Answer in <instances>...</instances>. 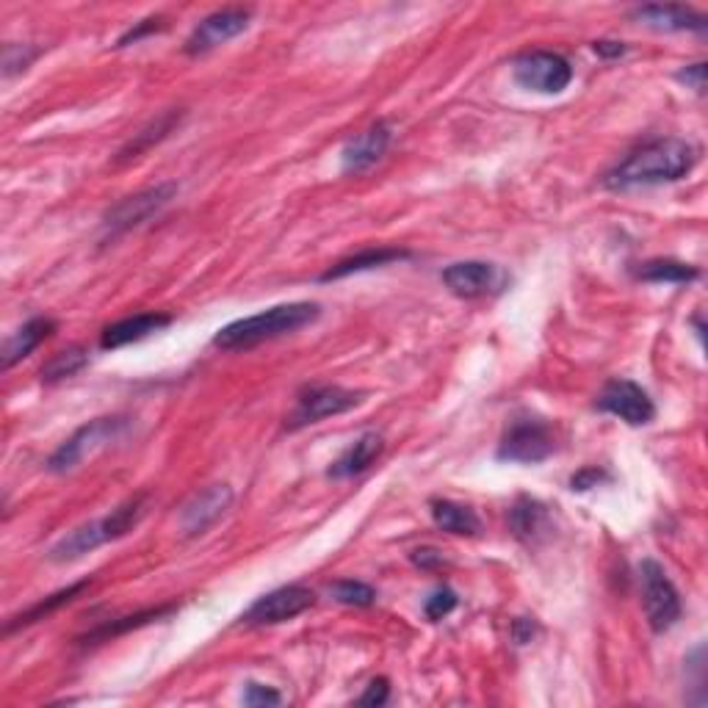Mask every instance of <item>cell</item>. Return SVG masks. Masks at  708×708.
Here are the masks:
<instances>
[{"label": "cell", "mask_w": 708, "mask_h": 708, "mask_svg": "<svg viewBox=\"0 0 708 708\" xmlns=\"http://www.w3.org/2000/svg\"><path fill=\"white\" fill-rule=\"evenodd\" d=\"M697 164V150L686 139L678 136H664L648 144L637 147L628 153L615 170L606 172L603 186L626 191L637 186H659V183H673L689 175Z\"/></svg>", "instance_id": "obj_1"}, {"label": "cell", "mask_w": 708, "mask_h": 708, "mask_svg": "<svg viewBox=\"0 0 708 708\" xmlns=\"http://www.w3.org/2000/svg\"><path fill=\"white\" fill-rule=\"evenodd\" d=\"M318 316H322V307H318L316 302H291V305H277V307H269V311L239 318V322L222 327L217 333V338H213V346H219V349L224 351L252 349V346L266 344V340H275V338H282V335L297 333V329L316 322Z\"/></svg>", "instance_id": "obj_2"}, {"label": "cell", "mask_w": 708, "mask_h": 708, "mask_svg": "<svg viewBox=\"0 0 708 708\" xmlns=\"http://www.w3.org/2000/svg\"><path fill=\"white\" fill-rule=\"evenodd\" d=\"M144 512H147V496L144 492H139V496L119 503L112 515L86 523V526H78L76 532L61 537L59 543L50 548V559H54V562H76V559L92 554V550L100 548V545L114 543V539L134 532L136 523L144 518Z\"/></svg>", "instance_id": "obj_3"}, {"label": "cell", "mask_w": 708, "mask_h": 708, "mask_svg": "<svg viewBox=\"0 0 708 708\" xmlns=\"http://www.w3.org/2000/svg\"><path fill=\"white\" fill-rule=\"evenodd\" d=\"M128 429V418L123 416H108V418H94L86 427L78 429L65 445H59L54 457L47 460V471L54 474H67V471L78 468L86 457L97 454L103 445H108L112 440H117L119 434Z\"/></svg>", "instance_id": "obj_4"}, {"label": "cell", "mask_w": 708, "mask_h": 708, "mask_svg": "<svg viewBox=\"0 0 708 708\" xmlns=\"http://www.w3.org/2000/svg\"><path fill=\"white\" fill-rule=\"evenodd\" d=\"M639 579H642V603L648 615L650 628L655 634H664L681 620V595L670 576L655 559H645L639 565Z\"/></svg>", "instance_id": "obj_5"}, {"label": "cell", "mask_w": 708, "mask_h": 708, "mask_svg": "<svg viewBox=\"0 0 708 708\" xmlns=\"http://www.w3.org/2000/svg\"><path fill=\"white\" fill-rule=\"evenodd\" d=\"M512 76L529 92L562 94L570 86V81H573V67L559 54L532 50V54L518 56L515 65H512Z\"/></svg>", "instance_id": "obj_6"}, {"label": "cell", "mask_w": 708, "mask_h": 708, "mask_svg": "<svg viewBox=\"0 0 708 708\" xmlns=\"http://www.w3.org/2000/svg\"><path fill=\"white\" fill-rule=\"evenodd\" d=\"M175 194H177L175 183H159V186H150L144 188V191L130 194V197H125L123 202H117V206L106 213L103 228H106V233L112 235V239L114 235L128 233V230L134 228H141L144 222L159 217V213L170 206Z\"/></svg>", "instance_id": "obj_7"}, {"label": "cell", "mask_w": 708, "mask_h": 708, "mask_svg": "<svg viewBox=\"0 0 708 708\" xmlns=\"http://www.w3.org/2000/svg\"><path fill=\"white\" fill-rule=\"evenodd\" d=\"M550 454H554V432L537 418H521L512 423L498 445V460L503 463L534 465L548 460Z\"/></svg>", "instance_id": "obj_8"}, {"label": "cell", "mask_w": 708, "mask_h": 708, "mask_svg": "<svg viewBox=\"0 0 708 708\" xmlns=\"http://www.w3.org/2000/svg\"><path fill=\"white\" fill-rule=\"evenodd\" d=\"M360 404V393L346 391L338 385H313L297 396V407L288 416V429H302L311 423L324 421V418L340 416Z\"/></svg>", "instance_id": "obj_9"}, {"label": "cell", "mask_w": 708, "mask_h": 708, "mask_svg": "<svg viewBox=\"0 0 708 708\" xmlns=\"http://www.w3.org/2000/svg\"><path fill=\"white\" fill-rule=\"evenodd\" d=\"M313 603H316V595L307 587H280V590L269 592V595L252 603L241 620L249 623V626H277V623H288L302 615V612H307Z\"/></svg>", "instance_id": "obj_10"}, {"label": "cell", "mask_w": 708, "mask_h": 708, "mask_svg": "<svg viewBox=\"0 0 708 708\" xmlns=\"http://www.w3.org/2000/svg\"><path fill=\"white\" fill-rule=\"evenodd\" d=\"M443 282L454 297L460 299H481L501 293L507 288V275L496 264L485 260H463V264H451L443 271Z\"/></svg>", "instance_id": "obj_11"}, {"label": "cell", "mask_w": 708, "mask_h": 708, "mask_svg": "<svg viewBox=\"0 0 708 708\" xmlns=\"http://www.w3.org/2000/svg\"><path fill=\"white\" fill-rule=\"evenodd\" d=\"M597 407L603 413L617 416L620 421L631 423V427H645L655 416V407L648 393L637 382L628 380H612L610 385L603 387L601 396H597Z\"/></svg>", "instance_id": "obj_12"}, {"label": "cell", "mask_w": 708, "mask_h": 708, "mask_svg": "<svg viewBox=\"0 0 708 708\" xmlns=\"http://www.w3.org/2000/svg\"><path fill=\"white\" fill-rule=\"evenodd\" d=\"M249 18H252L249 9H241V7L222 9V12L208 14V18L191 31V36H188L186 54L188 56L211 54L213 47L224 45V42H230V39H235L239 34H244L246 25H249Z\"/></svg>", "instance_id": "obj_13"}, {"label": "cell", "mask_w": 708, "mask_h": 708, "mask_svg": "<svg viewBox=\"0 0 708 708\" xmlns=\"http://www.w3.org/2000/svg\"><path fill=\"white\" fill-rule=\"evenodd\" d=\"M233 503V490L230 485H211L191 498L181 512V529L186 537L206 534Z\"/></svg>", "instance_id": "obj_14"}, {"label": "cell", "mask_w": 708, "mask_h": 708, "mask_svg": "<svg viewBox=\"0 0 708 708\" xmlns=\"http://www.w3.org/2000/svg\"><path fill=\"white\" fill-rule=\"evenodd\" d=\"M391 136L393 134L387 123H376L371 125L369 130L355 136V139L344 147V153H340V166H344L346 175H360V172L371 170V166L387 153Z\"/></svg>", "instance_id": "obj_15"}, {"label": "cell", "mask_w": 708, "mask_h": 708, "mask_svg": "<svg viewBox=\"0 0 708 708\" xmlns=\"http://www.w3.org/2000/svg\"><path fill=\"white\" fill-rule=\"evenodd\" d=\"M170 324L172 318L164 316V313H139V316L123 318V322L103 329L100 346H103V349H119V346H128V344H136V340L150 338V335L170 327Z\"/></svg>", "instance_id": "obj_16"}, {"label": "cell", "mask_w": 708, "mask_h": 708, "mask_svg": "<svg viewBox=\"0 0 708 708\" xmlns=\"http://www.w3.org/2000/svg\"><path fill=\"white\" fill-rule=\"evenodd\" d=\"M56 329V322L54 318H45V316H36L31 318V322H25L23 327L18 329V333L12 335V338L3 344V355H0V365L3 369H12L14 363H20L23 358H28L31 351L39 349L42 344H45L50 335H54Z\"/></svg>", "instance_id": "obj_17"}, {"label": "cell", "mask_w": 708, "mask_h": 708, "mask_svg": "<svg viewBox=\"0 0 708 708\" xmlns=\"http://www.w3.org/2000/svg\"><path fill=\"white\" fill-rule=\"evenodd\" d=\"M382 449H385V443H382L380 434H363V438L355 440V443L335 460L333 468L327 471V476L329 479H351V476L363 474V471H369L371 465H374V460L380 457Z\"/></svg>", "instance_id": "obj_18"}, {"label": "cell", "mask_w": 708, "mask_h": 708, "mask_svg": "<svg viewBox=\"0 0 708 708\" xmlns=\"http://www.w3.org/2000/svg\"><path fill=\"white\" fill-rule=\"evenodd\" d=\"M634 20L655 31H706V14L686 7H639Z\"/></svg>", "instance_id": "obj_19"}, {"label": "cell", "mask_w": 708, "mask_h": 708, "mask_svg": "<svg viewBox=\"0 0 708 708\" xmlns=\"http://www.w3.org/2000/svg\"><path fill=\"white\" fill-rule=\"evenodd\" d=\"M410 258V252L407 249H396V246H374V249H363L358 255H351V258L338 260L335 266H329L327 271L322 275L324 282L329 280H340V277L358 275V271H369L376 269V266H387L393 260H404Z\"/></svg>", "instance_id": "obj_20"}, {"label": "cell", "mask_w": 708, "mask_h": 708, "mask_svg": "<svg viewBox=\"0 0 708 708\" xmlns=\"http://www.w3.org/2000/svg\"><path fill=\"white\" fill-rule=\"evenodd\" d=\"M432 518L438 523V529L449 534H457V537H474L479 534L481 521L471 507L457 501H432Z\"/></svg>", "instance_id": "obj_21"}, {"label": "cell", "mask_w": 708, "mask_h": 708, "mask_svg": "<svg viewBox=\"0 0 708 708\" xmlns=\"http://www.w3.org/2000/svg\"><path fill=\"white\" fill-rule=\"evenodd\" d=\"M181 119H183V112H166L164 117L153 119V123L147 125L144 130H139V134H136L134 139H130L128 144H125L123 150H119V161L136 159V155H141L144 150H150L153 144L164 141L166 136H170L172 130H175L177 125H181Z\"/></svg>", "instance_id": "obj_22"}, {"label": "cell", "mask_w": 708, "mask_h": 708, "mask_svg": "<svg viewBox=\"0 0 708 708\" xmlns=\"http://www.w3.org/2000/svg\"><path fill=\"white\" fill-rule=\"evenodd\" d=\"M510 526L515 532L518 539H537V534L545 529V507L543 503L532 501V498H521L510 512Z\"/></svg>", "instance_id": "obj_23"}, {"label": "cell", "mask_w": 708, "mask_h": 708, "mask_svg": "<svg viewBox=\"0 0 708 708\" xmlns=\"http://www.w3.org/2000/svg\"><path fill=\"white\" fill-rule=\"evenodd\" d=\"M637 277L648 282H675V286H681V282L697 280L700 271H697L695 266L668 258V260H648V264H642L637 269Z\"/></svg>", "instance_id": "obj_24"}, {"label": "cell", "mask_w": 708, "mask_h": 708, "mask_svg": "<svg viewBox=\"0 0 708 708\" xmlns=\"http://www.w3.org/2000/svg\"><path fill=\"white\" fill-rule=\"evenodd\" d=\"M86 363L89 351L83 346H70V349L56 351L54 358L42 365V382H61L67 376H76Z\"/></svg>", "instance_id": "obj_25"}, {"label": "cell", "mask_w": 708, "mask_h": 708, "mask_svg": "<svg viewBox=\"0 0 708 708\" xmlns=\"http://www.w3.org/2000/svg\"><path fill=\"white\" fill-rule=\"evenodd\" d=\"M86 587H89V581H81V584H72V587H67V590L56 592V595L45 597V601H42V603H36V606H31V610L25 612V615H20L18 620L9 623V626H7V634H12L14 628H20V626H28V623L45 620L47 615H54L56 610H61V606H65V603H70L72 597H76L78 592L86 590Z\"/></svg>", "instance_id": "obj_26"}, {"label": "cell", "mask_w": 708, "mask_h": 708, "mask_svg": "<svg viewBox=\"0 0 708 708\" xmlns=\"http://www.w3.org/2000/svg\"><path fill=\"white\" fill-rule=\"evenodd\" d=\"M333 597L338 603H344V606H358V610H365V606H371V603L376 601V592L374 587L363 584V581L346 579L333 587Z\"/></svg>", "instance_id": "obj_27"}, {"label": "cell", "mask_w": 708, "mask_h": 708, "mask_svg": "<svg viewBox=\"0 0 708 708\" xmlns=\"http://www.w3.org/2000/svg\"><path fill=\"white\" fill-rule=\"evenodd\" d=\"M166 612H170V610H150V612H141V615L123 617V620L106 623V626H100L97 631L89 634L86 639H106V637H117V634L130 631V628H139V626H144V623H150V620H159V617H164Z\"/></svg>", "instance_id": "obj_28"}, {"label": "cell", "mask_w": 708, "mask_h": 708, "mask_svg": "<svg viewBox=\"0 0 708 708\" xmlns=\"http://www.w3.org/2000/svg\"><path fill=\"white\" fill-rule=\"evenodd\" d=\"M39 56V50L36 47H28V45H7V50H3V76L12 78L18 76V72L28 70L31 61Z\"/></svg>", "instance_id": "obj_29"}, {"label": "cell", "mask_w": 708, "mask_h": 708, "mask_svg": "<svg viewBox=\"0 0 708 708\" xmlns=\"http://www.w3.org/2000/svg\"><path fill=\"white\" fill-rule=\"evenodd\" d=\"M454 606H457V595H454L449 587H440V590H434L432 595L427 597L423 612H427L429 620H443L449 612H454Z\"/></svg>", "instance_id": "obj_30"}, {"label": "cell", "mask_w": 708, "mask_h": 708, "mask_svg": "<svg viewBox=\"0 0 708 708\" xmlns=\"http://www.w3.org/2000/svg\"><path fill=\"white\" fill-rule=\"evenodd\" d=\"M244 703H246V706H280L282 697H280V692L271 689V686L246 684Z\"/></svg>", "instance_id": "obj_31"}, {"label": "cell", "mask_w": 708, "mask_h": 708, "mask_svg": "<svg viewBox=\"0 0 708 708\" xmlns=\"http://www.w3.org/2000/svg\"><path fill=\"white\" fill-rule=\"evenodd\" d=\"M387 695H391V686H387L385 678H376L371 681L369 689H365V695H360V706H382V703H387Z\"/></svg>", "instance_id": "obj_32"}, {"label": "cell", "mask_w": 708, "mask_h": 708, "mask_svg": "<svg viewBox=\"0 0 708 708\" xmlns=\"http://www.w3.org/2000/svg\"><path fill=\"white\" fill-rule=\"evenodd\" d=\"M164 28V20L161 18H150V20H141L139 25H136V28H130L128 34L123 36V39H119V47H125V45H130V42H139L141 36H147V34H155V31H161Z\"/></svg>", "instance_id": "obj_33"}, {"label": "cell", "mask_w": 708, "mask_h": 708, "mask_svg": "<svg viewBox=\"0 0 708 708\" xmlns=\"http://www.w3.org/2000/svg\"><path fill=\"white\" fill-rule=\"evenodd\" d=\"M413 565H418V568H423V570H434V568H443L445 559L440 550L418 548V550H413Z\"/></svg>", "instance_id": "obj_34"}, {"label": "cell", "mask_w": 708, "mask_h": 708, "mask_svg": "<svg viewBox=\"0 0 708 708\" xmlns=\"http://www.w3.org/2000/svg\"><path fill=\"white\" fill-rule=\"evenodd\" d=\"M603 479H606V474H603V471L584 468V471H579L573 479H570V487L579 492H584V490H590V487H597V481H603Z\"/></svg>", "instance_id": "obj_35"}, {"label": "cell", "mask_w": 708, "mask_h": 708, "mask_svg": "<svg viewBox=\"0 0 708 708\" xmlns=\"http://www.w3.org/2000/svg\"><path fill=\"white\" fill-rule=\"evenodd\" d=\"M678 81L689 83L695 92H703L706 89V65H692L686 67V70L678 72Z\"/></svg>", "instance_id": "obj_36"}, {"label": "cell", "mask_w": 708, "mask_h": 708, "mask_svg": "<svg viewBox=\"0 0 708 708\" xmlns=\"http://www.w3.org/2000/svg\"><path fill=\"white\" fill-rule=\"evenodd\" d=\"M592 50H595L597 56H603V59H620L623 54H626V45L623 42H610V39H601L592 45Z\"/></svg>", "instance_id": "obj_37"}]
</instances>
